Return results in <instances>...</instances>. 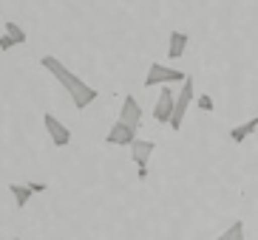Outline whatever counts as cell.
<instances>
[{
    "instance_id": "1",
    "label": "cell",
    "mask_w": 258,
    "mask_h": 240,
    "mask_svg": "<svg viewBox=\"0 0 258 240\" xmlns=\"http://www.w3.org/2000/svg\"><path fill=\"white\" fill-rule=\"evenodd\" d=\"M40 65L46 68L48 74H51L54 79L62 85V90H66V93L71 96V102H74L77 110H85L88 105H94V102H97V96H99L97 88H91L88 82H83V76H77L74 71H69V68H66L60 60H57V57L46 54V57L40 60Z\"/></svg>"
},
{
    "instance_id": "2",
    "label": "cell",
    "mask_w": 258,
    "mask_h": 240,
    "mask_svg": "<svg viewBox=\"0 0 258 240\" xmlns=\"http://www.w3.org/2000/svg\"><path fill=\"white\" fill-rule=\"evenodd\" d=\"M193 99H196V82H193V76H187L182 82V88L176 90V110H173V119H170V130H182L187 107L193 105Z\"/></svg>"
},
{
    "instance_id": "3",
    "label": "cell",
    "mask_w": 258,
    "mask_h": 240,
    "mask_svg": "<svg viewBox=\"0 0 258 240\" xmlns=\"http://www.w3.org/2000/svg\"><path fill=\"white\" fill-rule=\"evenodd\" d=\"M190 74H184V71H179V68H167L162 65V62H153L151 68H148V74H145V88H156V85H170V82H184Z\"/></svg>"
},
{
    "instance_id": "4",
    "label": "cell",
    "mask_w": 258,
    "mask_h": 240,
    "mask_svg": "<svg viewBox=\"0 0 258 240\" xmlns=\"http://www.w3.org/2000/svg\"><path fill=\"white\" fill-rule=\"evenodd\" d=\"M173 110H176V90L170 85L159 90V99H156V105H153V119L159 122V125H167L170 128V119H173Z\"/></svg>"
},
{
    "instance_id": "5",
    "label": "cell",
    "mask_w": 258,
    "mask_h": 240,
    "mask_svg": "<svg viewBox=\"0 0 258 240\" xmlns=\"http://www.w3.org/2000/svg\"><path fill=\"white\" fill-rule=\"evenodd\" d=\"M153 150H156V142H151V139H137V142L131 144V158H134V164H137L139 170V181L148 178V161H151Z\"/></svg>"
},
{
    "instance_id": "6",
    "label": "cell",
    "mask_w": 258,
    "mask_h": 240,
    "mask_svg": "<svg viewBox=\"0 0 258 240\" xmlns=\"http://www.w3.org/2000/svg\"><path fill=\"white\" fill-rule=\"evenodd\" d=\"M43 125H46V133L51 136L54 147H69V144H71V130L66 128L54 113H46V116H43Z\"/></svg>"
},
{
    "instance_id": "7",
    "label": "cell",
    "mask_w": 258,
    "mask_h": 240,
    "mask_svg": "<svg viewBox=\"0 0 258 240\" xmlns=\"http://www.w3.org/2000/svg\"><path fill=\"white\" fill-rule=\"evenodd\" d=\"M105 142L111 144V147H131V144L137 142V130H134V128H128L125 122H119V119H116L114 125H111V130H108Z\"/></svg>"
},
{
    "instance_id": "8",
    "label": "cell",
    "mask_w": 258,
    "mask_h": 240,
    "mask_svg": "<svg viewBox=\"0 0 258 240\" xmlns=\"http://www.w3.org/2000/svg\"><path fill=\"white\" fill-rule=\"evenodd\" d=\"M119 122H125L128 128L139 130V125H142V105L137 102V96H125L122 99V107H119Z\"/></svg>"
},
{
    "instance_id": "9",
    "label": "cell",
    "mask_w": 258,
    "mask_h": 240,
    "mask_svg": "<svg viewBox=\"0 0 258 240\" xmlns=\"http://www.w3.org/2000/svg\"><path fill=\"white\" fill-rule=\"evenodd\" d=\"M9 192H12V198H15L17 209L29 206L31 195H37V192H34V187H31V181H29V184H9Z\"/></svg>"
},
{
    "instance_id": "10",
    "label": "cell",
    "mask_w": 258,
    "mask_h": 240,
    "mask_svg": "<svg viewBox=\"0 0 258 240\" xmlns=\"http://www.w3.org/2000/svg\"><path fill=\"white\" fill-rule=\"evenodd\" d=\"M187 43L190 37L184 34V31H170V45H167V57L170 60H179L184 51H187Z\"/></svg>"
},
{
    "instance_id": "11",
    "label": "cell",
    "mask_w": 258,
    "mask_h": 240,
    "mask_svg": "<svg viewBox=\"0 0 258 240\" xmlns=\"http://www.w3.org/2000/svg\"><path fill=\"white\" fill-rule=\"evenodd\" d=\"M255 130H258V116H252V119H247L244 125H235V128L230 130V139H233V144H241V142H247Z\"/></svg>"
},
{
    "instance_id": "12",
    "label": "cell",
    "mask_w": 258,
    "mask_h": 240,
    "mask_svg": "<svg viewBox=\"0 0 258 240\" xmlns=\"http://www.w3.org/2000/svg\"><path fill=\"white\" fill-rule=\"evenodd\" d=\"M6 34L15 40L17 45H23L26 40H29V37H26V31H23V26H20V23H15V20H6Z\"/></svg>"
},
{
    "instance_id": "13",
    "label": "cell",
    "mask_w": 258,
    "mask_h": 240,
    "mask_svg": "<svg viewBox=\"0 0 258 240\" xmlns=\"http://www.w3.org/2000/svg\"><path fill=\"white\" fill-rule=\"evenodd\" d=\"M227 240H244V220H233V226H227Z\"/></svg>"
},
{
    "instance_id": "14",
    "label": "cell",
    "mask_w": 258,
    "mask_h": 240,
    "mask_svg": "<svg viewBox=\"0 0 258 240\" xmlns=\"http://www.w3.org/2000/svg\"><path fill=\"white\" fill-rule=\"evenodd\" d=\"M196 105H199V110H205V113H210L213 107H216V105H213V99L207 96V93H202V96L196 99Z\"/></svg>"
},
{
    "instance_id": "15",
    "label": "cell",
    "mask_w": 258,
    "mask_h": 240,
    "mask_svg": "<svg viewBox=\"0 0 258 240\" xmlns=\"http://www.w3.org/2000/svg\"><path fill=\"white\" fill-rule=\"evenodd\" d=\"M15 40L9 37V34H3V37H0V51H9V48H15Z\"/></svg>"
},
{
    "instance_id": "16",
    "label": "cell",
    "mask_w": 258,
    "mask_h": 240,
    "mask_svg": "<svg viewBox=\"0 0 258 240\" xmlns=\"http://www.w3.org/2000/svg\"><path fill=\"white\" fill-rule=\"evenodd\" d=\"M227 237H230V234H227V229H224V232H221V234H219V237H216V240H227Z\"/></svg>"
},
{
    "instance_id": "17",
    "label": "cell",
    "mask_w": 258,
    "mask_h": 240,
    "mask_svg": "<svg viewBox=\"0 0 258 240\" xmlns=\"http://www.w3.org/2000/svg\"><path fill=\"white\" fill-rule=\"evenodd\" d=\"M9 240H20V237H9Z\"/></svg>"
}]
</instances>
